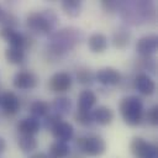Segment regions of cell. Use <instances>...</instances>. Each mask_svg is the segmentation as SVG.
<instances>
[{"label": "cell", "mask_w": 158, "mask_h": 158, "mask_svg": "<svg viewBox=\"0 0 158 158\" xmlns=\"http://www.w3.org/2000/svg\"><path fill=\"white\" fill-rule=\"evenodd\" d=\"M74 120L75 122H78L81 126H90L94 122L93 118V112L91 111H86V110H78L74 114Z\"/></svg>", "instance_id": "f1b7e54d"}, {"label": "cell", "mask_w": 158, "mask_h": 158, "mask_svg": "<svg viewBox=\"0 0 158 158\" xmlns=\"http://www.w3.org/2000/svg\"><path fill=\"white\" fill-rule=\"evenodd\" d=\"M49 43L46 48L47 58L51 60L60 59L67 52L74 49L84 38L81 30L69 26L54 30L49 36Z\"/></svg>", "instance_id": "6da1fadb"}, {"label": "cell", "mask_w": 158, "mask_h": 158, "mask_svg": "<svg viewBox=\"0 0 158 158\" xmlns=\"http://www.w3.org/2000/svg\"><path fill=\"white\" fill-rule=\"evenodd\" d=\"M49 105H51V109L53 110V112L63 116V115H67V114L70 112L72 106H73V102H72V100L68 96L59 95V96L54 98L53 101Z\"/></svg>", "instance_id": "ffe728a7"}, {"label": "cell", "mask_w": 158, "mask_h": 158, "mask_svg": "<svg viewBox=\"0 0 158 158\" xmlns=\"http://www.w3.org/2000/svg\"><path fill=\"white\" fill-rule=\"evenodd\" d=\"M77 80L81 85H91L95 81V74L88 67H80L77 70Z\"/></svg>", "instance_id": "4316f807"}, {"label": "cell", "mask_w": 158, "mask_h": 158, "mask_svg": "<svg viewBox=\"0 0 158 158\" xmlns=\"http://www.w3.org/2000/svg\"><path fill=\"white\" fill-rule=\"evenodd\" d=\"M5 149H6V141L4 137L0 136V154H2L5 152Z\"/></svg>", "instance_id": "836d02e7"}, {"label": "cell", "mask_w": 158, "mask_h": 158, "mask_svg": "<svg viewBox=\"0 0 158 158\" xmlns=\"http://www.w3.org/2000/svg\"><path fill=\"white\" fill-rule=\"evenodd\" d=\"M75 146L79 152L88 157H100L106 151V142L99 135L80 136L75 139Z\"/></svg>", "instance_id": "5b68a950"}, {"label": "cell", "mask_w": 158, "mask_h": 158, "mask_svg": "<svg viewBox=\"0 0 158 158\" xmlns=\"http://www.w3.org/2000/svg\"><path fill=\"white\" fill-rule=\"evenodd\" d=\"M60 121H63V116L56 114V112H49L47 116H44V121H43V126L47 130H52L57 123H59Z\"/></svg>", "instance_id": "f546056e"}, {"label": "cell", "mask_w": 158, "mask_h": 158, "mask_svg": "<svg viewBox=\"0 0 158 158\" xmlns=\"http://www.w3.org/2000/svg\"><path fill=\"white\" fill-rule=\"evenodd\" d=\"M158 48L157 35H146L136 43V51L139 56H152Z\"/></svg>", "instance_id": "4fadbf2b"}, {"label": "cell", "mask_w": 158, "mask_h": 158, "mask_svg": "<svg viewBox=\"0 0 158 158\" xmlns=\"http://www.w3.org/2000/svg\"><path fill=\"white\" fill-rule=\"evenodd\" d=\"M0 106L6 115H10V116L16 115L20 110V99L14 91L6 90L5 93L1 94Z\"/></svg>", "instance_id": "8fae6325"}, {"label": "cell", "mask_w": 158, "mask_h": 158, "mask_svg": "<svg viewBox=\"0 0 158 158\" xmlns=\"http://www.w3.org/2000/svg\"><path fill=\"white\" fill-rule=\"evenodd\" d=\"M1 11H2V9H1V6H0V14H1Z\"/></svg>", "instance_id": "e575fe53"}, {"label": "cell", "mask_w": 158, "mask_h": 158, "mask_svg": "<svg viewBox=\"0 0 158 158\" xmlns=\"http://www.w3.org/2000/svg\"><path fill=\"white\" fill-rule=\"evenodd\" d=\"M17 146L19 148L21 149V152L23 153H31L33 152L38 143H37V139L35 136H26V135H21L17 139Z\"/></svg>", "instance_id": "d4e9b609"}, {"label": "cell", "mask_w": 158, "mask_h": 158, "mask_svg": "<svg viewBox=\"0 0 158 158\" xmlns=\"http://www.w3.org/2000/svg\"><path fill=\"white\" fill-rule=\"evenodd\" d=\"M30 112H31V116L33 117H44L49 114L51 111V105L44 101V100H35L30 104Z\"/></svg>", "instance_id": "603a6c76"}, {"label": "cell", "mask_w": 158, "mask_h": 158, "mask_svg": "<svg viewBox=\"0 0 158 158\" xmlns=\"http://www.w3.org/2000/svg\"><path fill=\"white\" fill-rule=\"evenodd\" d=\"M96 101H98V98L93 90H89V89L81 90L80 94L78 95V110L91 111Z\"/></svg>", "instance_id": "d6986e66"}, {"label": "cell", "mask_w": 158, "mask_h": 158, "mask_svg": "<svg viewBox=\"0 0 158 158\" xmlns=\"http://www.w3.org/2000/svg\"><path fill=\"white\" fill-rule=\"evenodd\" d=\"M118 110L123 121L130 126L139 125L144 116L143 101L139 96L136 95H128L121 99L118 104Z\"/></svg>", "instance_id": "277c9868"}, {"label": "cell", "mask_w": 158, "mask_h": 158, "mask_svg": "<svg viewBox=\"0 0 158 158\" xmlns=\"http://www.w3.org/2000/svg\"><path fill=\"white\" fill-rule=\"evenodd\" d=\"M109 40L101 32H95L88 37V47L93 53H104L107 49Z\"/></svg>", "instance_id": "2e32d148"}, {"label": "cell", "mask_w": 158, "mask_h": 158, "mask_svg": "<svg viewBox=\"0 0 158 158\" xmlns=\"http://www.w3.org/2000/svg\"><path fill=\"white\" fill-rule=\"evenodd\" d=\"M93 118H94V122L101 125V126H107L112 122L114 117H115V114L114 111L106 106V105H99L96 106L93 111Z\"/></svg>", "instance_id": "e0dca14e"}, {"label": "cell", "mask_w": 158, "mask_h": 158, "mask_svg": "<svg viewBox=\"0 0 158 158\" xmlns=\"http://www.w3.org/2000/svg\"><path fill=\"white\" fill-rule=\"evenodd\" d=\"M0 99H1V94H0Z\"/></svg>", "instance_id": "d590c367"}, {"label": "cell", "mask_w": 158, "mask_h": 158, "mask_svg": "<svg viewBox=\"0 0 158 158\" xmlns=\"http://www.w3.org/2000/svg\"><path fill=\"white\" fill-rule=\"evenodd\" d=\"M0 37L10 44L9 47H17V48H22L25 51L31 47V44H30L31 40L27 36H25L23 33L19 32L16 28H1Z\"/></svg>", "instance_id": "52a82bcc"}, {"label": "cell", "mask_w": 158, "mask_h": 158, "mask_svg": "<svg viewBox=\"0 0 158 158\" xmlns=\"http://www.w3.org/2000/svg\"><path fill=\"white\" fill-rule=\"evenodd\" d=\"M136 67L141 70L139 73H154L156 72V60L152 56H139L136 59Z\"/></svg>", "instance_id": "cb8c5ba5"}, {"label": "cell", "mask_w": 158, "mask_h": 158, "mask_svg": "<svg viewBox=\"0 0 158 158\" xmlns=\"http://www.w3.org/2000/svg\"><path fill=\"white\" fill-rule=\"evenodd\" d=\"M62 10L69 17H77L81 10V1L79 0H63L60 2Z\"/></svg>", "instance_id": "484cf974"}, {"label": "cell", "mask_w": 158, "mask_h": 158, "mask_svg": "<svg viewBox=\"0 0 158 158\" xmlns=\"http://www.w3.org/2000/svg\"><path fill=\"white\" fill-rule=\"evenodd\" d=\"M143 117H146V120L149 125L157 126V123H158V107H157V105H153L152 107H149Z\"/></svg>", "instance_id": "1f68e13d"}, {"label": "cell", "mask_w": 158, "mask_h": 158, "mask_svg": "<svg viewBox=\"0 0 158 158\" xmlns=\"http://www.w3.org/2000/svg\"><path fill=\"white\" fill-rule=\"evenodd\" d=\"M40 127H41L40 120L33 116H28V117L20 120L16 126L17 131L21 135H26V136H35L36 133H38Z\"/></svg>", "instance_id": "9a60e30c"}, {"label": "cell", "mask_w": 158, "mask_h": 158, "mask_svg": "<svg viewBox=\"0 0 158 158\" xmlns=\"http://www.w3.org/2000/svg\"><path fill=\"white\" fill-rule=\"evenodd\" d=\"M58 23L57 14L48 9L42 11H32L26 16V25L28 30L36 35H51Z\"/></svg>", "instance_id": "3957f363"}, {"label": "cell", "mask_w": 158, "mask_h": 158, "mask_svg": "<svg viewBox=\"0 0 158 158\" xmlns=\"http://www.w3.org/2000/svg\"><path fill=\"white\" fill-rule=\"evenodd\" d=\"M118 12L130 25H141L156 20V7L152 1H121Z\"/></svg>", "instance_id": "7a4b0ae2"}, {"label": "cell", "mask_w": 158, "mask_h": 158, "mask_svg": "<svg viewBox=\"0 0 158 158\" xmlns=\"http://www.w3.org/2000/svg\"><path fill=\"white\" fill-rule=\"evenodd\" d=\"M69 154H70V147L68 146V143L59 141H54L53 143H51L47 153L49 158H67Z\"/></svg>", "instance_id": "44dd1931"}, {"label": "cell", "mask_w": 158, "mask_h": 158, "mask_svg": "<svg viewBox=\"0 0 158 158\" xmlns=\"http://www.w3.org/2000/svg\"><path fill=\"white\" fill-rule=\"evenodd\" d=\"M130 152L135 158H157L158 154L157 146L142 137H133L131 139Z\"/></svg>", "instance_id": "8992f818"}, {"label": "cell", "mask_w": 158, "mask_h": 158, "mask_svg": "<svg viewBox=\"0 0 158 158\" xmlns=\"http://www.w3.org/2000/svg\"><path fill=\"white\" fill-rule=\"evenodd\" d=\"M0 25L1 28H16L19 26V19L11 11L2 10L0 14Z\"/></svg>", "instance_id": "83f0119b"}, {"label": "cell", "mask_w": 158, "mask_h": 158, "mask_svg": "<svg viewBox=\"0 0 158 158\" xmlns=\"http://www.w3.org/2000/svg\"><path fill=\"white\" fill-rule=\"evenodd\" d=\"M51 132L56 141L64 142V143H68L74 137V127L70 122H67V121H60L59 123H57L51 130Z\"/></svg>", "instance_id": "5bb4252c"}, {"label": "cell", "mask_w": 158, "mask_h": 158, "mask_svg": "<svg viewBox=\"0 0 158 158\" xmlns=\"http://www.w3.org/2000/svg\"><path fill=\"white\" fill-rule=\"evenodd\" d=\"M95 80H98L100 84L105 86H114L121 83L122 75L120 70H117L114 67H104L95 73Z\"/></svg>", "instance_id": "30bf717a"}, {"label": "cell", "mask_w": 158, "mask_h": 158, "mask_svg": "<svg viewBox=\"0 0 158 158\" xmlns=\"http://www.w3.org/2000/svg\"><path fill=\"white\" fill-rule=\"evenodd\" d=\"M28 158H49V157L47 156V153H43V152H37V153L31 154Z\"/></svg>", "instance_id": "d6a6232c"}, {"label": "cell", "mask_w": 158, "mask_h": 158, "mask_svg": "<svg viewBox=\"0 0 158 158\" xmlns=\"http://www.w3.org/2000/svg\"><path fill=\"white\" fill-rule=\"evenodd\" d=\"M38 84V78L37 75L28 70V69H22V70H19L15 75H14V79H12V85L16 88V89H20V90H31V89H35Z\"/></svg>", "instance_id": "9c48e42d"}, {"label": "cell", "mask_w": 158, "mask_h": 158, "mask_svg": "<svg viewBox=\"0 0 158 158\" xmlns=\"http://www.w3.org/2000/svg\"><path fill=\"white\" fill-rule=\"evenodd\" d=\"M112 44L115 48L123 49L130 44L131 41V31L126 26H118L114 32H112Z\"/></svg>", "instance_id": "ac0fdd59"}, {"label": "cell", "mask_w": 158, "mask_h": 158, "mask_svg": "<svg viewBox=\"0 0 158 158\" xmlns=\"http://www.w3.org/2000/svg\"><path fill=\"white\" fill-rule=\"evenodd\" d=\"M5 59L10 64L20 65L26 59V51L17 47H7L5 49Z\"/></svg>", "instance_id": "7402d4cb"}, {"label": "cell", "mask_w": 158, "mask_h": 158, "mask_svg": "<svg viewBox=\"0 0 158 158\" xmlns=\"http://www.w3.org/2000/svg\"><path fill=\"white\" fill-rule=\"evenodd\" d=\"M133 88L142 95L149 96L156 90V83L149 77V74L146 73H138L133 79Z\"/></svg>", "instance_id": "7c38bea8"}, {"label": "cell", "mask_w": 158, "mask_h": 158, "mask_svg": "<svg viewBox=\"0 0 158 158\" xmlns=\"http://www.w3.org/2000/svg\"><path fill=\"white\" fill-rule=\"evenodd\" d=\"M73 84L72 75L68 72H57L48 80V88L51 91L57 94H64L70 90Z\"/></svg>", "instance_id": "ba28073f"}, {"label": "cell", "mask_w": 158, "mask_h": 158, "mask_svg": "<svg viewBox=\"0 0 158 158\" xmlns=\"http://www.w3.org/2000/svg\"><path fill=\"white\" fill-rule=\"evenodd\" d=\"M120 5H121V1H115V0H102L101 1V7L107 14L118 12Z\"/></svg>", "instance_id": "4dcf8cb0"}]
</instances>
